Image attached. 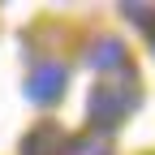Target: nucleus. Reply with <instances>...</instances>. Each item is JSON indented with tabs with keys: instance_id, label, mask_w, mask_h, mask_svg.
<instances>
[{
	"instance_id": "obj_5",
	"label": "nucleus",
	"mask_w": 155,
	"mask_h": 155,
	"mask_svg": "<svg viewBox=\"0 0 155 155\" xmlns=\"http://www.w3.org/2000/svg\"><path fill=\"white\" fill-rule=\"evenodd\" d=\"M108 134H78L61 147V155H108Z\"/></svg>"
},
{
	"instance_id": "obj_1",
	"label": "nucleus",
	"mask_w": 155,
	"mask_h": 155,
	"mask_svg": "<svg viewBox=\"0 0 155 155\" xmlns=\"http://www.w3.org/2000/svg\"><path fill=\"white\" fill-rule=\"evenodd\" d=\"M134 108H138V86H134L129 78H125V82H99V86L91 91V99H86V112H91L95 134L116 129Z\"/></svg>"
},
{
	"instance_id": "obj_3",
	"label": "nucleus",
	"mask_w": 155,
	"mask_h": 155,
	"mask_svg": "<svg viewBox=\"0 0 155 155\" xmlns=\"http://www.w3.org/2000/svg\"><path fill=\"white\" fill-rule=\"evenodd\" d=\"M61 147H65V138H61V129H56L52 121L35 125L22 138V155H61Z\"/></svg>"
},
{
	"instance_id": "obj_2",
	"label": "nucleus",
	"mask_w": 155,
	"mask_h": 155,
	"mask_svg": "<svg viewBox=\"0 0 155 155\" xmlns=\"http://www.w3.org/2000/svg\"><path fill=\"white\" fill-rule=\"evenodd\" d=\"M65 82H69V69L61 61H39L26 73V99L39 104V108H48V104H56L65 95Z\"/></svg>"
},
{
	"instance_id": "obj_4",
	"label": "nucleus",
	"mask_w": 155,
	"mask_h": 155,
	"mask_svg": "<svg viewBox=\"0 0 155 155\" xmlns=\"http://www.w3.org/2000/svg\"><path fill=\"white\" fill-rule=\"evenodd\" d=\"M86 65L99 69V73H108V69H116V65H125V43H121V39H99V43L86 52Z\"/></svg>"
},
{
	"instance_id": "obj_6",
	"label": "nucleus",
	"mask_w": 155,
	"mask_h": 155,
	"mask_svg": "<svg viewBox=\"0 0 155 155\" xmlns=\"http://www.w3.org/2000/svg\"><path fill=\"white\" fill-rule=\"evenodd\" d=\"M125 13H129L138 26H147V13H151V5H125Z\"/></svg>"
}]
</instances>
